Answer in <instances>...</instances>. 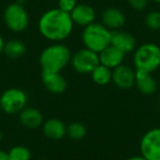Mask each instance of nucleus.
I'll list each match as a JSON object with an SVG mask.
<instances>
[{
    "label": "nucleus",
    "mask_w": 160,
    "mask_h": 160,
    "mask_svg": "<svg viewBox=\"0 0 160 160\" xmlns=\"http://www.w3.org/2000/svg\"><path fill=\"white\" fill-rule=\"evenodd\" d=\"M39 30L42 36L51 42H62L71 35L74 22L70 13L59 8L49 9L41 17Z\"/></svg>",
    "instance_id": "nucleus-1"
},
{
    "label": "nucleus",
    "mask_w": 160,
    "mask_h": 160,
    "mask_svg": "<svg viewBox=\"0 0 160 160\" xmlns=\"http://www.w3.org/2000/svg\"><path fill=\"white\" fill-rule=\"evenodd\" d=\"M71 60V52L68 47L62 44H54L46 47L41 52L40 65L42 71L60 72Z\"/></svg>",
    "instance_id": "nucleus-2"
},
{
    "label": "nucleus",
    "mask_w": 160,
    "mask_h": 160,
    "mask_svg": "<svg viewBox=\"0 0 160 160\" xmlns=\"http://www.w3.org/2000/svg\"><path fill=\"white\" fill-rule=\"evenodd\" d=\"M112 31L100 23H91L85 26L82 32V42L86 48L99 53L111 45Z\"/></svg>",
    "instance_id": "nucleus-3"
},
{
    "label": "nucleus",
    "mask_w": 160,
    "mask_h": 160,
    "mask_svg": "<svg viewBox=\"0 0 160 160\" xmlns=\"http://www.w3.org/2000/svg\"><path fill=\"white\" fill-rule=\"evenodd\" d=\"M134 65L137 71L152 73L160 67V47L154 42L139 46L134 53Z\"/></svg>",
    "instance_id": "nucleus-4"
},
{
    "label": "nucleus",
    "mask_w": 160,
    "mask_h": 160,
    "mask_svg": "<svg viewBox=\"0 0 160 160\" xmlns=\"http://www.w3.org/2000/svg\"><path fill=\"white\" fill-rule=\"evenodd\" d=\"M3 20L7 28L15 33L25 31L29 26V14L22 4L11 3L4 9Z\"/></svg>",
    "instance_id": "nucleus-5"
},
{
    "label": "nucleus",
    "mask_w": 160,
    "mask_h": 160,
    "mask_svg": "<svg viewBox=\"0 0 160 160\" xmlns=\"http://www.w3.org/2000/svg\"><path fill=\"white\" fill-rule=\"evenodd\" d=\"M28 95L21 88H8L0 96V108L7 114H17L26 107Z\"/></svg>",
    "instance_id": "nucleus-6"
},
{
    "label": "nucleus",
    "mask_w": 160,
    "mask_h": 160,
    "mask_svg": "<svg viewBox=\"0 0 160 160\" xmlns=\"http://www.w3.org/2000/svg\"><path fill=\"white\" fill-rule=\"evenodd\" d=\"M70 62L74 70L80 74H90L97 65L100 64L99 53L88 48L80 49L74 53Z\"/></svg>",
    "instance_id": "nucleus-7"
},
{
    "label": "nucleus",
    "mask_w": 160,
    "mask_h": 160,
    "mask_svg": "<svg viewBox=\"0 0 160 160\" xmlns=\"http://www.w3.org/2000/svg\"><path fill=\"white\" fill-rule=\"evenodd\" d=\"M141 155L147 160H160V128H152L141 139Z\"/></svg>",
    "instance_id": "nucleus-8"
},
{
    "label": "nucleus",
    "mask_w": 160,
    "mask_h": 160,
    "mask_svg": "<svg viewBox=\"0 0 160 160\" xmlns=\"http://www.w3.org/2000/svg\"><path fill=\"white\" fill-rule=\"evenodd\" d=\"M136 71L127 65L121 64L112 70V82L121 89H130L135 86Z\"/></svg>",
    "instance_id": "nucleus-9"
},
{
    "label": "nucleus",
    "mask_w": 160,
    "mask_h": 160,
    "mask_svg": "<svg viewBox=\"0 0 160 160\" xmlns=\"http://www.w3.org/2000/svg\"><path fill=\"white\" fill-rule=\"evenodd\" d=\"M42 83L44 87L52 94L59 95L63 94L67 88V81L60 72H47L42 71L41 74Z\"/></svg>",
    "instance_id": "nucleus-10"
},
{
    "label": "nucleus",
    "mask_w": 160,
    "mask_h": 160,
    "mask_svg": "<svg viewBox=\"0 0 160 160\" xmlns=\"http://www.w3.org/2000/svg\"><path fill=\"white\" fill-rule=\"evenodd\" d=\"M41 128L44 136L51 141H60L67 135V125L57 118L47 119Z\"/></svg>",
    "instance_id": "nucleus-11"
},
{
    "label": "nucleus",
    "mask_w": 160,
    "mask_h": 160,
    "mask_svg": "<svg viewBox=\"0 0 160 160\" xmlns=\"http://www.w3.org/2000/svg\"><path fill=\"white\" fill-rule=\"evenodd\" d=\"M19 121L25 128L35 130L42 127L44 123V117L37 108L25 107L19 112Z\"/></svg>",
    "instance_id": "nucleus-12"
},
{
    "label": "nucleus",
    "mask_w": 160,
    "mask_h": 160,
    "mask_svg": "<svg viewBox=\"0 0 160 160\" xmlns=\"http://www.w3.org/2000/svg\"><path fill=\"white\" fill-rule=\"evenodd\" d=\"M111 45L121 50L123 53H130L136 47V39L132 34L121 30L112 31Z\"/></svg>",
    "instance_id": "nucleus-13"
},
{
    "label": "nucleus",
    "mask_w": 160,
    "mask_h": 160,
    "mask_svg": "<svg viewBox=\"0 0 160 160\" xmlns=\"http://www.w3.org/2000/svg\"><path fill=\"white\" fill-rule=\"evenodd\" d=\"M70 17L73 19L74 24L80 26H87L93 23L96 20V11L91 6L86 3L77 4L73 11L70 12Z\"/></svg>",
    "instance_id": "nucleus-14"
},
{
    "label": "nucleus",
    "mask_w": 160,
    "mask_h": 160,
    "mask_svg": "<svg viewBox=\"0 0 160 160\" xmlns=\"http://www.w3.org/2000/svg\"><path fill=\"white\" fill-rule=\"evenodd\" d=\"M101 19H102V24L107 26L110 31L121 30L126 22L125 14L120 9L114 8V7L105 9L102 12Z\"/></svg>",
    "instance_id": "nucleus-15"
},
{
    "label": "nucleus",
    "mask_w": 160,
    "mask_h": 160,
    "mask_svg": "<svg viewBox=\"0 0 160 160\" xmlns=\"http://www.w3.org/2000/svg\"><path fill=\"white\" fill-rule=\"evenodd\" d=\"M135 86L138 89L141 94L145 96H152L156 93L158 88V84L152 73L143 71H137L136 70V81H135Z\"/></svg>",
    "instance_id": "nucleus-16"
},
{
    "label": "nucleus",
    "mask_w": 160,
    "mask_h": 160,
    "mask_svg": "<svg viewBox=\"0 0 160 160\" xmlns=\"http://www.w3.org/2000/svg\"><path fill=\"white\" fill-rule=\"evenodd\" d=\"M124 57H125V53H123L121 50H119L118 48H115L112 45L108 46L101 52H99L100 63L112 70L115 69L119 65L123 64Z\"/></svg>",
    "instance_id": "nucleus-17"
},
{
    "label": "nucleus",
    "mask_w": 160,
    "mask_h": 160,
    "mask_svg": "<svg viewBox=\"0 0 160 160\" xmlns=\"http://www.w3.org/2000/svg\"><path fill=\"white\" fill-rule=\"evenodd\" d=\"M26 51V46L23 42L19 39H12L8 42H4L3 52L6 53L7 57L11 59H18L24 56Z\"/></svg>",
    "instance_id": "nucleus-18"
},
{
    "label": "nucleus",
    "mask_w": 160,
    "mask_h": 160,
    "mask_svg": "<svg viewBox=\"0 0 160 160\" xmlns=\"http://www.w3.org/2000/svg\"><path fill=\"white\" fill-rule=\"evenodd\" d=\"M90 74H91L92 81L100 86H104V85L109 84L110 82H112V69L101 63L97 65L96 69Z\"/></svg>",
    "instance_id": "nucleus-19"
},
{
    "label": "nucleus",
    "mask_w": 160,
    "mask_h": 160,
    "mask_svg": "<svg viewBox=\"0 0 160 160\" xmlns=\"http://www.w3.org/2000/svg\"><path fill=\"white\" fill-rule=\"evenodd\" d=\"M8 156L10 160H31L32 152L26 146L15 145L8 152Z\"/></svg>",
    "instance_id": "nucleus-20"
},
{
    "label": "nucleus",
    "mask_w": 160,
    "mask_h": 160,
    "mask_svg": "<svg viewBox=\"0 0 160 160\" xmlns=\"http://www.w3.org/2000/svg\"><path fill=\"white\" fill-rule=\"evenodd\" d=\"M87 135V128L80 122H73L67 125V136L74 141H81Z\"/></svg>",
    "instance_id": "nucleus-21"
},
{
    "label": "nucleus",
    "mask_w": 160,
    "mask_h": 160,
    "mask_svg": "<svg viewBox=\"0 0 160 160\" xmlns=\"http://www.w3.org/2000/svg\"><path fill=\"white\" fill-rule=\"evenodd\" d=\"M145 23L148 28L152 31L160 30V12L159 11H152L145 18Z\"/></svg>",
    "instance_id": "nucleus-22"
},
{
    "label": "nucleus",
    "mask_w": 160,
    "mask_h": 160,
    "mask_svg": "<svg viewBox=\"0 0 160 160\" xmlns=\"http://www.w3.org/2000/svg\"><path fill=\"white\" fill-rule=\"evenodd\" d=\"M77 6V0H58V8L65 12L70 13Z\"/></svg>",
    "instance_id": "nucleus-23"
},
{
    "label": "nucleus",
    "mask_w": 160,
    "mask_h": 160,
    "mask_svg": "<svg viewBox=\"0 0 160 160\" xmlns=\"http://www.w3.org/2000/svg\"><path fill=\"white\" fill-rule=\"evenodd\" d=\"M130 7L135 11H141L146 8L148 0H127Z\"/></svg>",
    "instance_id": "nucleus-24"
},
{
    "label": "nucleus",
    "mask_w": 160,
    "mask_h": 160,
    "mask_svg": "<svg viewBox=\"0 0 160 160\" xmlns=\"http://www.w3.org/2000/svg\"><path fill=\"white\" fill-rule=\"evenodd\" d=\"M0 160H10L8 156V152H4V150L0 149Z\"/></svg>",
    "instance_id": "nucleus-25"
},
{
    "label": "nucleus",
    "mask_w": 160,
    "mask_h": 160,
    "mask_svg": "<svg viewBox=\"0 0 160 160\" xmlns=\"http://www.w3.org/2000/svg\"><path fill=\"white\" fill-rule=\"evenodd\" d=\"M126 160H147V159H146L144 156H141V155H139V156H132Z\"/></svg>",
    "instance_id": "nucleus-26"
},
{
    "label": "nucleus",
    "mask_w": 160,
    "mask_h": 160,
    "mask_svg": "<svg viewBox=\"0 0 160 160\" xmlns=\"http://www.w3.org/2000/svg\"><path fill=\"white\" fill-rule=\"evenodd\" d=\"M3 48H4V40L2 38V36L0 35V55L3 52Z\"/></svg>",
    "instance_id": "nucleus-27"
},
{
    "label": "nucleus",
    "mask_w": 160,
    "mask_h": 160,
    "mask_svg": "<svg viewBox=\"0 0 160 160\" xmlns=\"http://www.w3.org/2000/svg\"><path fill=\"white\" fill-rule=\"evenodd\" d=\"M2 137H3V136H2V132L0 131V142L2 141Z\"/></svg>",
    "instance_id": "nucleus-28"
},
{
    "label": "nucleus",
    "mask_w": 160,
    "mask_h": 160,
    "mask_svg": "<svg viewBox=\"0 0 160 160\" xmlns=\"http://www.w3.org/2000/svg\"><path fill=\"white\" fill-rule=\"evenodd\" d=\"M152 1H155V2H157V3H160V0H152Z\"/></svg>",
    "instance_id": "nucleus-29"
},
{
    "label": "nucleus",
    "mask_w": 160,
    "mask_h": 160,
    "mask_svg": "<svg viewBox=\"0 0 160 160\" xmlns=\"http://www.w3.org/2000/svg\"><path fill=\"white\" fill-rule=\"evenodd\" d=\"M40 160H49V159H46V158H43V159H40Z\"/></svg>",
    "instance_id": "nucleus-30"
}]
</instances>
